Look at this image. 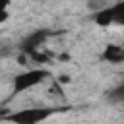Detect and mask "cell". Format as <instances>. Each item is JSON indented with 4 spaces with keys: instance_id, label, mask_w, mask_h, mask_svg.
<instances>
[{
    "instance_id": "1",
    "label": "cell",
    "mask_w": 124,
    "mask_h": 124,
    "mask_svg": "<svg viewBox=\"0 0 124 124\" xmlns=\"http://www.w3.org/2000/svg\"><path fill=\"white\" fill-rule=\"evenodd\" d=\"M52 114H54V108L33 107V108H21L17 112H12L6 116V120H10L14 124H41L43 120L50 118Z\"/></svg>"
},
{
    "instance_id": "2",
    "label": "cell",
    "mask_w": 124,
    "mask_h": 124,
    "mask_svg": "<svg viewBox=\"0 0 124 124\" xmlns=\"http://www.w3.org/2000/svg\"><path fill=\"white\" fill-rule=\"evenodd\" d=\"M48 78V72L43 70V68H33V70H27V72H21L14 78V95L17 93H23L35 85H39L41 81H45Z\"/></svg>"
},
{
    "instance_id": "3",
    "label": "cell",
    "mask_w": 124,
    "mask_h": 124,
    "mask_svg": "<svg viewBox=\"0 0 124 124\" xmlns=\"http://www.w3.org/2000/svg\"><path fill=\"white\" fill-rule=\"evenodd\" d=\"M46 37H48V31L46 29H35V31H31L21 43H19V48L25 52V54H33V52H37V48L46 41Z\"/></svg>"
},
{
    "instance_id": "4",
    "label": "cell",
    "mask_w": 124,
    "mask_h": 124,
    "mask_svg": "<svg viewBox=\"0 0 124 124\" xmlns=\"http://www.w3.org/2000/svg\"><path fill=\"white\" fill-rule=\"evenodd\" d=\"M101 60L108 62V64L124 62V46H120V45H107L105 50L101 52Z\"/></svg>"
},
{
    "instance_id": "5",
    "label": "cell",
    "mask_w": 124,
    "mask_h": 124,
    "mask_svg": "<svg viewBox=\"0 0 124 124\" xmlns=\"http://www.w3.org/2000/svg\"><path fill=\"white\" fill-rule=\"evenodd\" d=\"M108 14H110V21L114 25L124 27V0H118L116 4L108 6Z\"/></svg>"
},
{
    "instance_id": "6",
    "label": "cell",
    "mask_w": 124,
    "mask_h": 124,
    "mask_svg": "<svg viewBox=\"0 0 124 124\" xmlns=\"http://www.w3.org/2000/svg\"><path fill=\"white\" fill-rule=\"evenodd\" d=\"M8 6H10V0H0V21L8 19Z\"/></svg>"
}]
</instances>
